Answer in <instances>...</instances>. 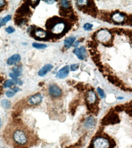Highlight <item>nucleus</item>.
<instances>
[{"label": "nucleus", "instance_id": "nucleus-1", "mask_svg": "<svg viewBox=\"0 0 132 148\" xmlns=\"http://www.w3.org/2000/svg\"><path fill=\"white\" fill-rule=\"evenodd\" d=\"M47 29L51 30V33L59 35L62 33L66 29V24L65 22L61 21L56 18V21L55 18H51L46 22V24Z\"/></svg>", "mask_w": 132, "mask_h": 148}, {"label": "nucleus", "instance_id": "nucleus-2", "mask_svg": "<svg viewBox=\"0 0 132 148\" xmlns=\"http://www.w3.org/2000/svg\"><path fill=\"white\" fill-rule=\"evenodd\" d=\"M12 138L15 143L20 145H24L28 142L27 134L21 129H17L13 132Z\"/></svg>", "mask_w": 132, "mask_h": 148}, {"label": "nucleus", "instance_id": "nucleus-3", "mask_svg": "<svg viewBox=\"0 0 132 148\" xmlns=\"http://www.w3.org/2000/svg\"><path fill=\"white\" fill-rule=\"evenodd\" d=\"M96 38L99 41L102 43H107L111 40V35L108 30L102 29L96 33Z\"/></svg>", "mask_w": 132, "mask_h": 148}, {"label": "nucleus", "instance_id": "nucleus-4", "mask_svg": "<svg viewBox=\"0 0 132 148\" xmlns=\"http://www.w3.org/2000/svg\"><path fill=\"white\" fill-rule=\"evenodd\" d=\"M93 145V148H110L111 143L106 138L99 137L94 140Z\"/></svg>", "mask_w": 132, "mask_h": 148}, {"label": "nucleus", "instance_id": "nucleus-5", "mask_svg": "<svg viewBox=\"0 0 132 148\" xmlns=\"http://www.w3.org/2000/svg\"><path fill=\"white\" fill-rule=\"evenodd\" d=\"M119 122V118L116 114H108L102 120V123L105 125L114 124Z\"/></svg>", "mask_w": 132, "mask_h": 148}, {"label": "nucleus", "instance_id": "nucleus-6", "mask_svg": "<svg viewBox=\"0 0 132 148\" xmlns=\"http://www.w3.org/2000/svg\"><path fill=\"white\" fill-rule=\"evenodd\" d=\"M43 99V96L40 94H36L30 96L28 99V104L31 106H35L40 104Z\"/></svg>", "mask_w": 132, "mask_h": 148}, {"label": "nucleus", "instance_id": "nucleus-7", "mask_svg": "<svg viewBox=\"0 0 132 148\" xmlns=\"http://www.w3.org/2000/svg\"><path fill=\"white\" fill-rule=\"evenodd\" d=\"M73 52L80 60H85L87 56V51L84 46H81L79 48L76 47L73 51Z\"/></svg>", "mask_w": 132, "mask_h": 148}, {"label": "nucleus", "instance_id": "nucleus-8", "mask_svg": "<svg viewBox=\"0 0 132 148\" xmlns=\"http://www.w3.org/2000/svg\"><path fill=\"white\" fill-rule=\"evenodd\" d=\"M30 34L32 36H35L36 39H45V38L47 37V32L41 29L37 28V29H34V30L30 31Z\"/></svg>", "mask_w": 132, "mask_h": 148}, {"label": "nucleus", "instance_id": "nucleus-9", "mask_svg": "<svg viewBox=\"0 0 132 148\" xmlns=\"http://www.w3.org/2000/svg\"><path fill=\"white\" fill-rule=\"evenodd\" d=\"M49 92L52 97L57 98L62 95V90L56 84H51L49 86Z\"/></svg>", "mask_w": 132, "mask_h": 148}, {"label": "nucleus", "instance_id": "nucleus-10", "mask_svg": "<svg viewBox=\"0 0 132 148\" xmlns=\"http://www.w3.org/2000/svg\"><path fill=\"white\" fill-rule=\"evenodd\" d=\"M69 73V67L68 66H66L59 70V72L56 73V77L59 79H64L68 75Z\"/></svg>", "mask_w": 132, "mask_h": 148}, {"label": "nucleus", "instance_id": "nucleus-11", "mask_svg": "<svg viewBox=\"0 0 132 148\" xmlns=\"http://www.w3.org/2000/svg\"><path fill=\"white\" fill-rule=\"evenodd\" d=\"M111 18H112L113 21L116 22V23H122V22H124L125 20V17L124 15H123L120 12L114 13L112 15Z\"/></svg>", "mask_w": 132, "mask_h": 148}, {"label": "nucleus", "instance_id": "nucleus-12", "mask_svg": "<svg viewBox=\"0 0 132 148\" xmlns=\"http://www.w3.org/2000/svg\"><path fill=\"white\" fill-rule=\"evenodd\" d=\"M30 12V9L29 8V6L27 3H24L21 7L18 8L17 11V14H18L20 16H23L28 14Z\"/></svg>", "mask_w": 132, "mask_h": 148}, {"label": "nucleus", "instance_id": "nucleus-13", "mask_svg": "<svg viewBox=\"0 0 132 148\" xmlns=\"http://www.w3.org/2000/svg\"><path fill=\"white\" fill-rule=\"evenodd\" d=\"M97 100V97H96V93L93 90H90V91L88 92L87 94V101L89 105H92L94 104L96 101Z\"/></svg>", "mask_w": 132, "mask_h": 148}, {"label": "nucleus", "instance_id": "nucleus-14", "mask_svg": "<svg viewBox=\"0 0 132 148\" xmlns=\"http://www.w3.org/2000/svg\"><path fill=\"white\" fill-rule=\"evenodd\" d=\"M21 60V56L19 54H14L11 57H9L7 60V64L8 65L12 66L17 64Z\"/></svg>", "mask_w": 132, "mask_h": 148}, {"label": "nucleus", "instance_id": "nucleus-15", "mask_svg": "<svg viewBox=\"0 0 132 148\" xmlns=\"http://www.w3.org/2000/svg\"><path fill=\"white\" fill-rule=\"evenodd\" d=\"M53 69V66L51 64H48L44 66L43 67L38 71V75L40 76H44L46 75L49 72H50Z\"/></svg>", "mask_w": 132, "mask_h": 148}, {"label": "nucleus", "instance_id": "nucleus-16", "mask_svg": "<svg viewBox=\"0 0 132 148\" xmlns=\"http://www.w3.org/2000/svg\"><path fill=\"white\" fill-rule=\"evenodd\" d=\"M22 72V69L20 66H15L12 69V73H9V76L13 79H16L20 76Z\"/></svg>", "mask_w": 132, "mask_h": 148}, {"label": "nucleus", "instance_id": "nucleus-17", "mask_svg": "<svg viewBox=\"0 0 132 148\" xmlns=\"http://www.w3.org/2000/svg\"><path fill=\"white\" fill-rule=\"evenodd\" d=\"M95 124H96V121H95L94 118L92 116H90L86 119L84 126L86 128L91 129L94 127Z\"/></svg>", "mask_w": 132, "mask_h": 148}, {"label": "nucleus", "instance_id": "nucleus-18", "mask_svg": "<svg viewBox=\"0 0 132 148\" xmlns=\"http://www.w3.org/2000/svg\"><path fill=\"white\" fill-rule=\"evenodd\" d=\"M75 41V36H69V37L67 38L65 40L64 42V46L66 48L69 49L71 46L74 44V41Z\"/></svg>", "mask_w": 132, "mask_h": 148}, {"label": "nucleus", "instance_id": "nucleus-19", "mask_svg": "<svg viewBox=\"0 0 132 148\" xmlns=\"http://www.w3.org/2000/svg\"><path fill=\"white\" fill-rule=\"evenodd\" d=\"M27 19L22 17H17L15 19V24L17 25H23L27 22Z\"/></svg>", "mask_w": 132, "mask_h": 148}, {"label": "nucleus", "instance_id": "nucleus-20", "mask_svg": "<svg viewBox=\"0 0 132 148\" xmlns=\"http://www.w3.org/2000/svg\"><path fill=\"white\" fill-rule=\"evenodd\" d=\"M11 18H12L11 15H7L6 17L3 18H0V27L4 25L8 21L11 20Z\"/></svg>", "mask_w": 132, "mask_h": 148}, {"label": "nucleus", "instance_id": "nucleus-21", "mask_svg": "<svg viewBox=\"0 0 132 148\" xmlns=\"http://www.w3.org/2000/svg\"><path fill=\"white\" fill-rule=\"evenodd\" d=\"M1 105L3 108L6 109H8L10 108L11 107V102L9 101L8 100H6V99H4L1 101Z\"/></svg>", "mask_w": 132, "mask_h": 148}, {"label": "nucleus", "instance_id": "nucleus-22", "mask_svg": "<svg viewBox=\"0 0 132 148\" xmlns=\"http://www.w3.org/2000/svg\"><path fill=\"white\" fill-rule=\"evenodd\" d=\"M32 46L34 48L38 49H44L47 47V45L44 44L37 43H34L32 44Z\"/></svg>", "mask_w": 132, "mask_h": 148}, {"label": "nucleus", "instance_id": "nucleus-23", "mask_svg": "<svg viewBox=\"0 0 132 148\" xmlns=\"http://www.w3.org/2000/svg\"><path fill=\"white\" fill-rule=\"evenodd\" d=\"M14 84V80L13 79H8L7 81H5V83L3 84V86L4 88H8V87H10L12 86H13Z\"/></svg>", "mask_w": 132, "mask_h": 148}, {"label": "nucleus", "instance_id": "nucleus-24", "mask_svg": "<svg viewBox=\"0 0 132 148\" xmlns=\"http://www.w3.org/2000/svg\"><path fill=\"white\" fill-rule=\"evenodd\" d=\"M61 6L63 8L65 9H68L69 7H70V3L68 1H66V0H62L60 2Z\"/></svg>", "mask_w": 132, "mask_h": 148}, {"label": "nucleus", "instance_id": "nucleus-25", "mask_svg": "<svg viewBox=\"0 0 132 148\" xmlns=\"http://www.w3.org/2000/svg\"><path fill=\"white\" fill-rule=\"evenodd\" d=\"M97 91L98 92V94L100 96V97L101 98H104L105 97V92H104V90H102V89L100 88V87H98L97 89Z\"/></svg>", "mask_w": 132, "mask_h": 148}, {"label": "nucleus", "instance_id": "nucleus-26", "mask_svg": "<svg viewBox=\"0 0 132 148\" xmlns=\"http://www.w3.org/2000/svg\"><path fill=\"white\" fill-rule=\"evenodd\" d=\"M93 25L90 23H86L83 25V29L85 30H91V29L93 28Z\"/></svg>", "mask_w": 132, "mask_h": 148}, {"label": "nucleus", "instance_id": "nucleus-27", "mask_svg": "<svg viewBox=\"0 0 132 148\" xmlns=\"http://www.w3.org/2000/svg\"><path fill=\"white\" fill-rule=\"evenodd\" d=\"M15 94V93L12 90H8V91L6 92V96H7L8 98H11L12 97H14Z\"/></svg>", "mask_w": 132, "mask_h": 148}, {"label": "nucleus", "instance_id": "nucleus-28", "mask_svg": "<svg viewBox=\"0 0 132 148\" xmlns=\"http://www.w3.org/2000/svg\"><path fill=\"white\" fill-rule=\"evenodd\" d=\"M30 3H29V4L30 6H32V7L35 8L40 3V1H30Z\"/></svg>", "mask_w": 132, "mask_h": 148}, {"label": "nucleus", "instance_id": "nucleus-29", "mask_svg": "<svg viewBox=\"0 0 132 148\" xmlns=\"http://www.w3.org/2000/svg\"><path fill=\"white\" fill-rule=\"evenodd\" d=\"M15 31V29L13 27H11V26H9V27H7V28L6 29V32H7V33H14V32Z\"/></svg>", "mask_w": 132, "mask_h": 148}, {"label": "nucleus", "instance_id": "nucleus-30", "mask_svg": "<svg viewBox=\"0 0 132 148\" xmlns=\"http://www.w3.org/2000/svg\"><path fill=\"white\" fill-rule=\"evenodd\" d=\"M79 64H72L71 66V71H75L79 69Z\"/></svg>", "mask_w": 132, "mask_h": 148}, {"label": "nucleus", "instance_id": "nucleus-31", "mask_svg": "<svg viewBox=\"0 0 132 148\" xmlns=\"http://www.w3.org/2000/svg\"><path fill=\"white\" fill-rule=\"evenodd\" d=\"M14 82V84H18V85H22L23 81H21V79H19L18 78H16V79H13Z\"/></svg>", "mask_w": 132, "mask_h": 148}, {"label": "nucleus", "instance_id": "nucleus-32", "mask_svg": "<svg viewBox=\"0 0 132 148\" xmlns=\"http://www.w3.org/2000/svg\"><path fill=\"white\" fill-rule=\"evenodd\" d=\"M6 2L3 0H0V7H3L6 5Z\"/></svg>", "mask_w": 132, "mask_h": 148}, {"label": "nucleus", "instance_id": "nucleus-33", "mask_svg": "<svg viewBox=\"0 0 132 148\" xmlns=\"http://www.w3.org/2000/svg\"><path fill=\"white\" fill-rule=\"evenodd\" d=\"M12 90L15 93H17V92L18 91H20V89H19V87H14V88L12 89Z\"/></svg>", "mask_w": 132, "mask_h": 148}, {"label": "nucleus", "instance_id": "nucleus-34", "mask_svg": "<svg viewBox=\"0 0 132 148\" xmlns=\"http://www.w3.org/2000/svg\"><path fill=\"white\" fill-rule=\"evenodd\" d=\"M44 1L46 2V3H47V4H54V3H55L56 1H53V0H52V1H48V0H47V1Z\"/></svg>", "mask_w": 132, "mask_h": 148}, {"label": "nucleus", "instance_id": "nucleus-35", "mask_svg": "<svg viewBox=\"0 0 132 148\" xmlns=\"http://www.w3.org/2000/svg\"><path fill=\"white\" fill-rule=\"evenodd\" d=\"M1 120L0 118V127H1Z\"/></svg>", "mask_w": 132, "mask_h": 148}, {"label": "nucleus", "instance_id": "nucleus-36", "mask_svg": "<svg viewBox=\"0 0 132 148\" xmlns=\"http://www.w3.org/2000/svg\"><path fill=\"white\" fill-rule=\"evenodd\" d=\"M117 99H123V97H119L117 98Z\"/></svg>", "mask_w": 132, "mask_h": 148}]
</instances>
